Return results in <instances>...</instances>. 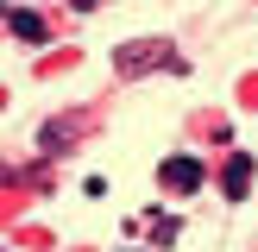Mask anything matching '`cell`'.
I'll return each instance as SVG.
<instances>
[{
  "mask_svg": "<svg viewBox=\"0 0 258 252\" xmlns=\"http://www.w3.org/2000/svg\"><path fill=\"white\" fill-rule=\"evenodd\" d=\"M158 176H164V189H176V196H196L202 176H208V164L183 151V158H164V164H158Z\"/></svg>",
  "mask_w": 258,
  "mask_h": 252,
  "instance_id": "6da1fadb",
  "label": "cell"
},
{
  "mask_svg": "<svg viewBox=\"0 0 258 252\" xmlns=\"http://www.w3.org/2000/svg\"><path fill=\"white\" fill-rule=\"evenodd\" d=\"M113 63H120L126 76H139V70H158V63H170V50L151 44V38H139V44H120V50H113Z\"/></svg>",
  "mask_w": 258,
  "mask_h": 252,
  "instance_id": "7a4b0ae2",
  "label": "cell"
},
{
  "mask_svg": "<svg viewBox=\"0 0 258 252\" xmlns=\"http://www.w3.org/2000/svg\"><path fill=\"white\" fill-rule=\"evenodd\" d=\"M252 170H258V158H252V151H233V158H227V170H221V196H227V202H246Z\"/></svg>",
  "mask_w": 258,
  "mask_h": 252,
  "instance_id": "3957f363",
  "label": "cell"
},
{
  "mask_svg": "<svg viewBox=\"0 0 258 252\" xmlns=\"http://www.w3.org/2000/svg\"><path fill=\"white\" fill-rule=\"evenodd\" d=\"M7 25H13V38H25V44H44V19H38L32 7H13Z\"/></svg>",
  "mask_w": 258,
  "mask_h": 252,
  "instance_id": "277c9868",
  "label": "cell"
},
{
  "mask_svg": "<svg viewBox=\"0 0 258 252\" xmlns=\"http://www.w3.org/2000/svg\"><path fill=\"white\" fill-rule=\"evenodd\" d=\"M76 133H82V120H44L38 145H44V151H63V145H76Z\"/></svg>",
  "mask_w": 258,
  "mask_h": 252,
  "instance_id": "5b68a950",
  "label": "cell"
},
{
  "mask_svg": "<svg viewBox=\"0 0 258 252\" xmlns=\"http://www.w3.org/2000/svg\"><path fill=\"white\" fill-rule=\"evenodd\" d=\"M70 7H76V13H95V7H101V0H70Z\"/></svg>",
  "mask_w": 258,
  "mask_h": 252,
  "instance_id": "8992f818",
  "label": "cell"
},
{
  "mask_svg": "<svg viewBox=\"0 0 258 252\" xmlns=\"http://www.w3.org/2000/svg\"><path fill=\"white\" fill-rule=\"evenodd\" d=\"M7 13H13V7H0V19H7Z\"/></svg>",
  "mask_w": 258,
  "mask_h": 252,
  "instance_id": "52a82bcc",
  "label": "cell"
}]
</instances>
